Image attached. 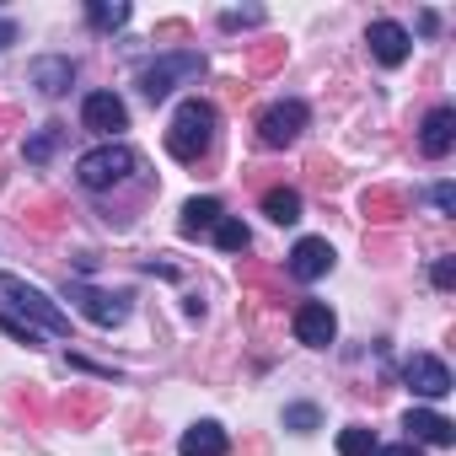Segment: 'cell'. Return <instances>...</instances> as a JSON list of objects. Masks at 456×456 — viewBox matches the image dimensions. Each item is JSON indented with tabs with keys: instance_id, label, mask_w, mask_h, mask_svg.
Listing matches in <instances>:
<instances>
[{
	"instance_id": "6da1fadb",
	"label": "cell",
	"mask_w": 456,
	"mask_h": 456,
	"mask_svg": "<svg viewBox=\"0 0 456 456\" xmlns=\"http://www.w3.org/2000/svg\"><path fill=\"white\" fill-rule=\"evenodd\" d=\"M0 301H6L28 328H38V333H54V338H65L70 333V317H65V306L49 296V290H38V285H28L22 274H0Z\"/></svg>"
},
{
	"instance_id": "7a4b0ae2",
	"label": "cell",
	"mask_w": 456,
	"mask_h": 456,
	"mask_svg": "<svg viewBox=\"0 0 456 456\" xmlns=\"http://www.w3.org/2000/svg\"><path fill=\"white\" fill-rule=\"evenodd\" d=\"M209 145H215V108L199 102V97L177 102V113H172V124H167V151H172L177 161H199Z\"/></svg>"
},
{
	"instance_id": "3957f363",
	"label": "cell",
	"mask_w": 456,
	"mask_h": 456,
	"mask_svg": "<svg viewBox=\"0 0 456 456\" xmlns=\"http://www.w3.org/2000/svg\"><path fill=\"white\" fill-rule=\"evenodd\" d=\"M129 172H134V151L118 145V140H102V145H92V151L76 161V177H81V188H92V193L118 188Z\"/></svg>"
},
{
	"instance_id": "277c9868",
	"label": "cell",
	"mask_w": 456,
	"mask_h": 456,
	"mask_svg": "<svg viewBox=\"0 0 456 456\" xmlns=\"http://www.w3.org/2000/svg\"><path fill=\"white\" fill-rule=\"evenodd\" d=\"M199 70H204V60H199V54H188V49L161 54L156 65H145V70H140V92H145V102H161V97H172V86H177V81H193Z\"/></svg>"
},
{
	"instance_id": "5b68a950",
	"label": "cell",
	"mask_w": 456,
	"mask_h": 456,
	"mask_svg": "<svg viewBox=\"0 0 456 456\" xmlns=\"http://www.w3.org/2000/svg\"><path fill=\"white\" fill-rule=\"evenodd\" d=\"M301 129H306V102H296V97L269 102V108L258 113V140H264V145H296Z\"/></svg>"
},
{
	"instance_id": "8992f818",
	"label": "cell",
	"mask_w": 456,
	"mask_h": 456,
	"mask_svg": "<svg viewBox=\"0 0 456 456\" xmlns=\"http://www.w3.org/2000/svg\"><path fill=\"white\" fill-rule=\"evenodd\" d=\"M65 296L97 322V328H118L124 317H129V306H124V296H108V290H97V285H81V280H70L65 285Z\"/></svg>"
},
{
	"instance_id": "52a82bcc",
	"label": "cell",
	"mask_w": 456,
	"mask_h": 456,
	"mask_svg": "<svg viewBox=\"0 0 456 456\" xmlns=\"http://www.w3.org/2000/svg\"><path fill=\"white\" fill-rule=\"evenodd\" d=\"M81 124L92 129V134H102V140H113L118 129H129V108L113 97V92H92L86 102H81Z\"/></svg>"
},
{
	"instance_id": "ba28073f",
	"label": "cell",
	"mask_w": 456,
	"mask_h": 456,
	"mask_svg": "<svg viewBox=\"0 0 456 456\" xmlns=\"http://www.w3.org/2000/svg\"><path fill=\"white\" fill-rule=\"evenodd\" d=\"M290 328H296V338H301L306 349H328V344H333V333H338V322H333L328 301H301Z\"/></svg>"
},
{
	"instance_id": "9c48e42d",
	"label": "cell",
	"mask_w": 456,
	"mask_h": 456,
	"mask_svg": "<svg viewBox=\"0 0 456 456\" xmlns=\"http://www.w3.org/2000/svg\"><path fill=\"white\" fill-rule=\"evenodd\" d=\"M403 381L419 392V397H445L451 392V370H445V360H435V354H408V365H403Z\"/></svg>"
},
{
	"instance_id": "30bf717a",
	"label": "cell",
	"mask_w": 456,
	"mask_h": 456,
	"mask_svg": "<svg viewBox=\"0 0 456 456\" xmlns=\"http://www.w3.org/2000/svg\"><path fill=\"white\" fill-rule=\"evenodd\" d=\"M403 429H408L413 445H451V440H456V424H451L445 413H435V408H408Z\"/></svg>"
},
{
	"instance_id": "8fae6325",
	"label": "cell",
	"mask_w": 456,
	"mask_h": 456,
	"mask_svg": "<svg viewBox=\"0 0 456 456\" xmlns=\"http://www.w3.org/2000/svg\"><path fill=\"white\" fill-rule=\"evenodd\" d=\"M365 44H370V54L392 70V65H403L408 60V49H413V38H408V28H397V22H370V33H365Z\"/></svg>"
},
{
	"instance_id": "7c38bea8",
	"label": "cell",
	"mask_w": 456,
	"mask_h": 456,
	"mask_svg": "<svg viewBox=\"0 0 456 456\" xmlns=\"http://www.w3.org/2000/svg\"><path fill=\"white\" fill-rule=\"evenodd\" d=\"M328 269H333V248H328L322 237H301V242L290 248V274H296V280L312 285V280H322Z\"/></svg>"
},
{
	"instance_id": "4fadbf2b",
	"label": "cell",
	"mask_w": 456,
	"mask_h": 456,
	"mask_svg": "<svg viewBox=\"0 0 456 456\" xmlns=\"http://www.w3.org/2000/svg\"><path fill=\"white\" fill-rule=\"evenodd\" d=\"M451 145H456V113L451 108H435L424 118V129H419V151L429 161H440V156H451Z\"/></svg>"
},
{
	"instance_id": "5bb4252c",
	"label": "cell",
	"mask_w": 456,
	"mask_h": 456,
	"mask_svg": "<svg viewBox=\"0 0 456 456\" xmlns=\"http://www.w3.org/2000/svg\"><path fill=\"white\" fill-rule=\"evenodd\" d=\"M177 451H183V456H225V429H220L215 419H199L193 429H183Z\"/></svg>"
},
{
	"instance_id": "9a60e30c",
	"label": "cell",
	"mask_w": 456,
	"mask_h": 456,
	"mask_svg": "<svg viewBox=\"0 0 456 456\" xmlns=\"http://www.w3.org/2000/svg\"><path fill=\"white\" fill-rule=\"evenodd\" d=\"M70 81H76V65H70V60H33V86H38L44 97L70 92Z\"/></svg>"
},
{
	"instance_id": "2e32d148",
	"label": "cell",
	"mask_w": 456,
	"mask_h": 456,
	"mask_svg": "<svg viewBox=\"0 0 456 456\" xmlns=\"http://www.w3.org/2000/svg\"><path fill=\"white\" fill-rule=\"evenodd\" d=\"M220 199H188L183 204V237H199V232H215L220 225Z\"/></svg>"
},
{
	"instance_id": "e0dca14e",
	"label": "cell",
	"mask_w": 456,
	"mask_h": 456,
	"mask_svg": "<svg viewBox=\"0 0 456 456\" xmlns=\"http://www.w3.org/2000/svg\"><path fill=\"white\" fill-rule=\"evenodd\" d=\"M264 215H269L274 225H296V220H301V193H296V188H269V193H264Z\"/></svg>"
},
{
	"instance_id": "ac0fdd59",
	"label": "cell",
	"mask_w": 456,
	"mask_h": 456,
	"mask_svg": "<svg viewBox=\"0 0 456 456\" xmlns=\"http://www.w3.org/2000/svg\"><path fill=\"white\" fill-rule=\"evenodd\" d=\"M86 22H92L97 33H118V28L129 22V6H124V0H92V6H86Z\"/></svg>"
},
{
	"instance_id": "d6986e66",
	"label": "cell",
	"mask_w": 456,
	"mask_h": 456,
	"mask_svg": "<svg viewBox=\"0 0 456 456\" xmlns=\"http://www.w3.org/2000/svg\"><path fill=\"white\" fill-rule=\"evenodd\" d=\"M215 242H220V253H248V225L237 220V215H220V225H215Z\"/></svg>"
},
{
	"instance_id": "ffe728a7",
	"label": "cell",
	"mask_w": 456,
	"mask_h": 456,
	"mask_svg": "<svg viewBox=\"0 0 456 456\" xmlns=\"http://www.w3.org/2000/svg\"><path fill=\"white\" fill-rule=\"evenodd\" d=\"M338 456H376V435H370L365 424L338 429Z\"/></svg>"
},
{
	"instance_id": "44dd1931",
	"label": "cell",
	"mask_w": 456,
	"mask_h": 456,
	"mask_svg": "<svg viewBox=\"0 0 456 456\" xmlns=\"http://www.w3.org/2000/svg\"><path fill=\"white\" fill-rule=\"evenodd\" d=\"M285 424L306 435V429H317V408H312V403H296V408H285Z\"/></svg>"
},
{
	"instance_id": "7402d4cb",
	"label": "cell",
	"mask_w": 456,
	"mask_h": 456,
	"mask_svg": "<svg viewBox=\"0 0 456 456\" xmlns=\"http://www.w3.org/2000/svg\"><path fill=\"white\" fill-rule=\"evenodd\" d=\"M0 328H6L12 338H22V344H38V328H28L22 317H12V312H0Z\"/></svg>"
},
{
	"instance_id": "603a6c76",
	"label": "cell",
	"mask_w": 456,
	"mask_h": 456,
	"mask_svg": "<svg viewBox=\"0 0 456 456\" xmlns=\"http://www.w3.org/2000/svg\"><path fill=\"white\" fill-rule=\"evenodd\" d=\"M429 280H435L440 290H451V285H456V264H451V258H440V264L429 269Z\"/></svg>"
},
{
	"instance_id": "cb8c5ba5",
	"label": "cell",
	"mask_w": 456,
	"mask_h": 456,
	"mask_svg": "<svg viewBox=\"0 0 456 456\" xmlns=\"http://www.w3.org/2000/svg\"><path fill=\"white\" fill-rule=\"evenodd\" d=\"M49 151H54V129H44V134H38V140L28 145V161H44Z\"/></svg>"
},
{
	"instance_id": "d4e9b609",
	"label": "cell",
	"mask_w": 456,
	"mask_h": 456,
	"mask_svg": "<svg viewBox=\"0 0 456 456\" xmlns=\"http://www.w3.org/2000/svg\"><path fill=\"white\" fill-rule=\"evenodd\" d=\"M376 456H424V445H413V440H397V445H376Z\"/></svg>"
},
{
	"instance_id": "484cf974",
	"label": "cell",
	"mask_w": 456,
	"mask_h": 456,
	"mask_svg": "<svg viewBox=\"0 0 456 456\" xmlns=\"http://www.w3.org/2000/svg\"><path fill=\"white\" fill-rule=\"evenodd\" d=\"M242 22H264V12H225L220 28H242Z\"/></svg>"
},
{
	"instance_id": "4316f807",
	"label": "cell",
	"mask_w": 456,
	"mask_h": 456,
	"mask_svg": "<svg viewBox=\"0 0 456 456\" xmlns=\"http://www.w3.org/2000/svg\"><path fill=\"white\" fill-rule=\"evenodd\" d=\"M435 204L451 215V209H456V188H451V183H440V188H435Z\"/></svg>"
},
{
	"instance_id": "83f0119b",
	"label": "cell",
	"mask_w": 456,
	"mask_h": 456,
	"mask_svg": "<svg viewBox=\"0 0 456 456\" xmlns=\"http://www.w3.org/2000/svg\"><path fill=\"white\" fill-rule=\"evenodd\" d=\"M17 44V22H0V49H12Z\"/></svg>"
}]
</instances>
